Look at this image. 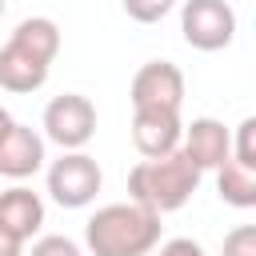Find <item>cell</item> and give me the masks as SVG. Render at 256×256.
<instances>
[{"label":"cell","instance_id":"6da1fadb","mask_svg":"<svg viewBox=\"0 0 256 256\" xmlns=\"http://www.w3.org/2000/svg\"><path fill=\"white\" fill-rule=\"evenodd\" d=\"M160 212L128 200V204H104L84 224V244L92 256H148L160 244Z\"/></svg>","mask_w":256,"mask_h":256},{"label":"cell","instance_id":"7a4b0ae2","mask_svg":"<svg viewBox=\"0 0 256 256\" xmlns=\"http://www.w3.org/2000/svg\"><path fill=\"white\" fill-rule=\"evenodd\" d=\"M196 188H200V168L184 156V148L156 156V160H140L128 172V196L160 216L184 208Z\"/></svg>","mask_w":256,"mask_h":256},{"label":"cell","instance_id":"3957f363","mask_svg":"<svg viewBox=\"0 0 256 256\" xmlns=\"http://www.w3.org/2000/svg\"><path fill=\"white\" fill-rule=\"evenodd\" d=\"M180 32L196 52H220L236 36V12L228 0H188L180 12Z\"/></svg>","mask_w":256,"mask_h":256},{"label":"cell","instance_id":"277c9868","mask_svg":"<svg viewBox=\"0 0 256 256\" xmlns=\"http://www.w3.org/2000/svg\"><path fill=\"white\" fill-rule=\"evenodd\" d=\"M44 136L64 152H80L96 136V108L80 92H64L44 108Z\"/></svg>","mask_w":256,"mask_h":256},{"label":"cell","instance_id":"5b68a950","mask_svg":"<svg viewBox=\"0 0 256 256\" xmlns=\"http://www.w3.org/2000/svg\"><path fill=\"white\" fill-rule=\"evenodd\" d=\"M104 176H100V164L88 156V152H64L60 160H52L48 168V192L60 208H84L96 200Z\"/></svg>","mask_w":256,"mask_h":256},{"label":"cell","instance_id":"8992f818","mask_svg":"<svg viewBox=\"0 0 256 256\" xmlns=\"http://www.w3.org/2000/svg\"><path fill=\"white\" fill-rule=\"evenodd\" d=\"M184 104V72L172 60H148L132 76V108H172Z\"/></svg>","mask_w":256,"mask_h":256},{"label":"cell","instance_id":"52a82bcc","mask_svg":"<svg viewBox=\"0 0 256 256\" xmlns=\"http://www.w3.org/2000/svg\"><path fill=\"white\" fill-rule=\"evenodd\" d=\"M180 140H184L180 112H172V108H132V144L144 160L176 152Z\"/></svg>","mask_w":256,"mask_h":256},{"label":"cell","instance_id":"ba28073f","mask_svg":"<svg viewBox=\"0 0 256 256\" xmlns=\"http://www.w3.org/2000/svg\"><path fill=\"white\" fill-rule=\"evenodd\" d=\"M180 148H184V156H188L200 172H208V168H220V164L232 156V132H228L220 120L200 116V120H192V124L184 128Z\"/></svg>","mask_w":256,"mask_h":256},{"label":"cell","instance_id":"9c48e42d","mask_svg":"<svg viewBox=\"0 0 256 256\" xmlns=\"http://www.w3.org/2000/svg\"><path fill=\"white\" fill-rule=\"evenodd\" d=\"M44 164V140L28 128V124H8V132L0 136V176L8 180H24Z\"/></svg>","mask_w":256,"mask_h":256},{"label":"cell","instance_id":"30bf717a","mask_svg":"<svg viewBox=\"0 0 256 256\" xmlns=\"http://www.w3.org/2000/svg\"><path fill=\"white\" fill-rule=\"evenodd\" d=\"M40 224H44V200L32 188L16 184V188L0 192V228L4 232H12L16 240H32L40 232Z\"/></svg>","mask_w":256,"mask_h":256},{"label":"cell","instance_id":"8fae6325","mask_svg":"<svg viewBox=\"0 0 256 256\" xmlns=\"http://www.w3.org/2000/svg\"><path fill=\"white\" fill-rule=\"evenodd\" d=\"M48 68H52V64L20 52L16 44H4V48H0V88H8V92H16V96L44 88Z\"/></svg>","mask_w":256,"mask_h":256},{"label":"cell","instance_id":"7c38bea8","mask_svg":"<svg viewBox=\"0 0 256 256\" xmlns=\"http://www.w3.org/2000/svg\"><path fill=\"white\" fill-rule=\"evenodd\" d=\"M216 192L232 208H256V164H244V160L228 156L216 168Z\"/></svg>","mask_w":256,"mask_h":256},{"label":"cell","instance_id":"4fadbf2b","mask_svg":"<svg viewBox=\"0 0 256 256\" xmlns=\"http://www.w3.org/2000/svg\"><path fill=\"white\" fill-rule=\"evenodd\" d=\"M8 44H16L20 52H28V56L52 64L56 52H60V28H56L48 16H28V20L16 24V32L8 36Z\"/></svg>","mask_w":256,"mask_h":256},{"label":"cell","instance_id":"5bb4252c","mask_svg":"<svg viewBox=\"0 0 256 256\" xmlns=\"http://www.w3.org/2000/svg\"><path fill=\"white\" fill-rule=\"evenodd\" d=\"M172 8H176V0H124V12H128L136 24H156V20H164Z\"/></svg>","mask_w":256,"mask_h":256},{"label":"cell","instance_id":"9a60e30c","mask_svg":"<svg viewBox=\"0 0 256 256\" xmlns=\"http://www.w3.org/2000/svg\"><path fill=\"white\" fill-rule=\"evenodd\" d=\"M220 256H256V224H240L224 236Z\"/></svg>","mask_w":256,"mask_h":256},{"label":"cell","instance_id":"2e32d148","mask_svg":"<svg viewBox=\"0 0 256 256\" xmlns=\"http://www.w3.org/2000/svg\"><path fill=\"white\" fill-rule=\"evenodd\" d=\"M232 156L244 160V164H256V116L240 120V128L232 136Z\"/></svg>","mask_w":256,"mask_h":256},{"label":"cell","instance_id":"e0dca14e","mask_svg":"<svg viewBox=\"0 0 256 256\" xmlns=\"http://www.w3.org/2000/svg\"><path fill=\"white\" fill-rule=\"evenodd\" d=\"M32 256H84V252H80V244L68 240V236H40V240L32 244Z\"/></svg>","mask_w":256,"mask_h":256},{"label":"cell","instance_id":"ac0fdd59","mask_svg":"<svg viewBox=\"0 0 256 256\" xmlns=\"http://www.w3.org/2000/svg\"><path fill=\"white\" fill-rule=\"evenodd\" d=\"M156 256H204V248L196 240H188V236H176V240H164Z\"/></svg>","mask_w":256,"mask_h":256},{"label":"cell","instance_id":"d6986e66","mask_svg":"<svg viewBox=\"0 0 256 256\" xmlns=\"http://www.w3.org/2000/svg\"><path fill=\"white\" fill-rule=\"evenodd\" d=\"M20 252H24V240H16L12 232L0 228V256H20Z\"/></svg>","mask_w":256,"mask_h":256},{"label":"cell","instance_id":"ffe728a7","mask_svg":"<svg viewBox=\"0 0 256 256\" xmlns=\"http://www.w3.org/2000/svg\"><path fill=\"white\" fill-rule=\"evenodd\" d=\"M8 124H12V116H8V112H4V108H0V136H4V132H8Z\"/></svg>","mask_w":256,"mask_h":256},{"label":"cell","instance_id":"44dd1931","mask_svg":"<svg viewBox=\"0 0 256 256\" xmlns=\"http://www.w3.org/2000/svg\"><path fill=\"white\" fill-rule=\"evenodd\" d=\"M0 16H4V0H0Z\"/></svg>","mask_w":256,"mask_h":256}]
</instances>
